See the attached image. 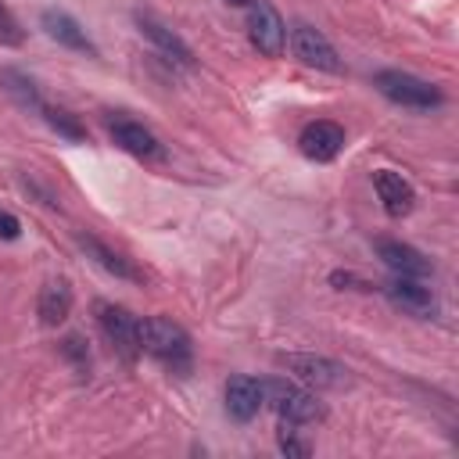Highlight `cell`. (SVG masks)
<instances>
[{
	"label": "cell",
	"mask_w": 459,
	"mask_h": 459,
	"mask_svg": "<svg viewBox=\"0 0 459 459\" xmlns=\"http://www.w3.org/2000/svg\"><path fill=\"white\" fill-rule=\"evenodd\" d=\"M39 115H43V122H47L57 136H65V140H72V143H82V140H86V126H82L72 111L54 108V104H43V108H39Z\"/></svg>",
	"instance_id": "cell-19"
},
{
	"label": "cell",
	"mask_w": 459,
	"mask_h": 459,
	"mask_svg": "<svg viewBox=\"0 0 459 459\" xmlns=\"http://www.w3.org/2000/svg\"><path fill=\"white\" fill-rule=\"evenodd\" d=\"M25 43V29L14 18V11L0 0V47H22Z\"/></svg>",
	"instance_id": "cell-20"
},
{
	"label": "cell",
	"mask_w": 459,
	"mask_h": 459,
	"mask_svg": "<svg viewBox=\"0 0 459 459\" xmlns=\"http://www.w3.org/2000/svg\"><path fill=\"white\" fill-rule=\"evenodd\" d=\"M373 86H377L380 97H387V100L398 104V108L434 111V108L445 104V93H441L434 82H427V79H420V75H412V72H402V68H380V72L373 75Z\"/></svg>",
	"instance_id": "cell-2"
},
{
	"label": "cell",
	"mask_w": 459,
	"mask_h": 459,
	"mask_svg": "<svg viewBox=\"0 0 459 459\" xmlns=\"http://www.w3.org/2000/svg\"><path fill=\"white\" fill-rule=\"evenodd\" d=\"M290 50L308 68H319V72H330V75H341L344 72V61L337 54V47L316 25H308V22L290 25Z\"/></svg>",
	"instance_id": "cell-6"
},
{
	"label": "cell",
	"mask_w": 459,
	"mask_h": 459,
	"mask_svg": "<svg viewBox=\"0 0 459 459\" xmlns=\"http://www.w3.org/2000/svg\"><path fill=\"white\" fill-rule=\"evenodd\" d=\"M140 348L158 359L161 366H169L172 373H190L194 366V344H190V333L172 323L169 316H147L140 319Z\"/></svg>",
	"instance_id": "cell-1"
},
{
	"label": "cell",
	"mask_w": 459,
	"mask_h": 459,
	"mask_svg": "<svg viewBox=\"0 0 459 459\" xmlns=\"http://www.w3.org/2000/svg\"><path fill=\"white\" fill-rule=\"evenodd\" d=\"M79 247H82V251H86V258H90V262H97L104 273H111V276H118V280L143 283V269H140L133 258H126L122 251H115L111 244H104L100 237H93V233H79Z\"/></svg>",
	"instance_id": "cell-13"
},
{
	"label": "cell",
	"mask_w": 459,
	"mask_h": 459,
	"mask_svg": "<svg viewBox=\"0 0 459 459\" xmlns=\"http://www.w3.org/2000/svg\"><path fill=\"white\" fill-rule=\"evenodd\" d=\"M111 140L133 158H161L165 154L161 140L143 122H133V118H111Z\"/></svg>",
	"instance_id": "cell-15"
},
{
	"label": "cell",
	"mask_w": 459,
	"mask_h": 459,
	"mask_svg": "<svg viewBox=\"0 0 459 459\" xmlns=\"http://www.w3.org/2000/svg\"><path fill=\"white\" fill-rule=\"evenodd\" d=\"M93 316H97V326H100L104 341L115 348V355L122 362H136L140 351H143L140 348V319L129 308L115 305V301H93Z\"/></svg>",
	"instance_id": "cell-4"
},
{
	"label": "cell",
	"mask_w": 459,
	"mask_h": 459,
	"mask_svg": "<svg viewBox=\"0 0 459 459\" xmlns=\"http://www.w3.org/2000/svg\"><path fill=\"white\" fill-rule=\"evenodd\" d=\"M61 355H65L75 369H90V348H86V341H82L79 333H68V337L61 341Z\"/></svg>",
	"instance_id": "cell-21"
},
{
	"label": "cell",
	"mask_w": 459,
	"mask_h": 459,
	"mask_svg": "<svg viewBox=\"0 0 459 459\" xmlns=\"http://www.w3.org/2000/svg\"><path fill=\"white\" fill-rule=\"evenodd\" d=\"M262 398H265V405L283 420V423H316V420H323V402L308 391V387H301V384H294V380H283V377H273V380H262Z\"/></svg>",
	"instance_id": "cell-3"
},
{
	"label": "cell",
	"mask_w": 459,
	"mask_h": 459,
	"mask_svg": "<svg viewBox=\"0 0 459 459\" xmlns=\"http://www.w3.org/2000/svg\"><path fill=\"white\" fill-rule=\"evenodd\" d=\"M373 247H377V258H380L394 276H416V280H423V276H430V273H434L430 258H427L420 247H412V244H402V240H387V237H380Z\"/></svg>",
	"instance_id": "cell-10"
},
{
	"label": "cell",
	"mask_w": 459,
	"mask_h": 459,
	"mask_svg": "<svg viewBox=\"0 0 459 459\" xmlns=\"http://www.w3.org/2000/svg\"><path fill=\"white\" fill-rule=\"evenodd\" d=\"M280 452L290 455V459H305V455L312 452V445L301 441V437L290 430V423H283V427H280Z\"/></svg>",
	"instance_id": "cell-22"
},
{
	"label": "cell",
	"mask_w": 459,
	"mask_h": 459,
	"mask_svg": "<svg viewBox=\"0 0 459 459\" xmlns=\"http://www.w3.org/2000/svg\"><path fill=\"white\" fill-rule=\"evenodd\" d=\"M373 186H377V197H380V204H384V212H387L391 219H402V215L412 212L416 190H412V183H409L402 172H394V169H377V172H373Z\"/></svg>",
	"instance_id": "cell-12"
},
{
	"label": "cell",
	"mask_w": 459,
	"mask_h": 459,
	"mask_svg": "<svg viewBox=\"0 0 459 459\" xmlns=\"http://www.w3.org/2000/svg\"><path fill=\"white\" fill-rule=\"evenodd\" d=\"M18 237H22L18 215H11L7 208H0V240H18Z\"/></svg>",
	"instance_id": "cell-23"
},
{
	"label": "cell",
	"mask_w": 459,
	"mask_h": 459,
	"mask_svg": "<svg viewBox=\"0 0 459 459\" xmlns=\"http://www.w3.org/2000/svg\"><path fill=\"white\" fill-rule=\"evenodd\" d=\"M230 7H244V4H251V0H226Z\"/></svg>",
	"instance_id": "cell-24"
},
{
	"label": "cell",
	"mask_w": 459,
	"mask_h": 459,
	"mask_svg": "<svg viewBox=\"0 0 459 459\" xmlns=\"http://www.w3.org/2000/svg\"><path fill=\"white\" fill-rule=\"evenodd\" d=\"M136 25H140V32L169 57V61H176V65H183V68H194L197 61H194V50L186 47V39L179 36V32H172L169 25H161L158 18H151V14H136Z\"/></svg>",
	"instance_id": "cell-16"
},
{
	"label": "cell",
	"mask_w": 459,
	"mask_h": 459,
	"mask_svg": "<svg viewBox=\"0 0 459 459\" xmlns=\"http://www.w3.org/2000/svg\"><path fill=\"white\" fill-rule=\"evenodd\" d=\"M0 86L7 90V97L18 104V108H25V111H39L47 100H43V93H39V86H36V79H29L25 72H18V68H0Z\"/></svg>",
	"instance_id": "cell-18"
},
{
	"label": "cell",
	"mask_w": 459,
	"mask_h": 459,
	"mask_svg": "<svg viewBox=\"0 0 459 459\" xmlns=\"http://www.w3.org/2000/svg\"><path fill=\"white\" fill-rule=\"evenodd\" d=\"M380 290H384V298H387L391 305H398L402 312H409V316H416V319H430V316L437 312V298H434L430 287H423L416 276H394V280L380 283Z\"/></svg>",
	"instance_id": "cell-8"
},
{
	"label": "cell",
	"mask_w": 459,
	"mask_h": 459,
	"mask_svg": "<svg viewBox=\"0 0 459 459\" xmlns=\"http://www.w3.org/2000/svg\"><path fill=\"white\" fill-rule=\"evenodd\" d=\"M344 147V129L337 122H308L301 133H298V151L308 158V161H333Z\"/></svg>",
	"instance_id": "cell-9"
},
{
	"label": "cell",
	"mask_w": 459,
	"mask_h": 459,
	"mask_svg": "<svg viewBox=\"0 0 459 459\" xmlns=\"http://www.w3.org/2000/svg\"><path fill=\"white\" fill-rule=\"evenodd\" d=\"M262 405H265V398H262V380L244 377V373L226 380V412H230V420L251 423Z\"/></svg>",
	"instance_id": "cell-14"
},
{
	"label": "cell",
	"mask_w": 459,
	"mask_h": 459,
	"mask_svg": "<svg viewBox=\"0 0 459 459\" xmlns=\"http://www.w3.org/2000/svg\"><path fill=\"white\" fill-rule=\"evenodd\" d=\"M39 25H43V32H47L54 43H61V47H68V50H79V54L97 57V43L86 36V29H82L68 11H61V7H47V11L39 14Z\"/></svg>",
	"instance_id": "cell-11"
},
{
	"label": "cell",
	"mask_w": 459,
	"mask_h": 459,
	"mask_svg": "<svg viewBox=\"0 0 459 459\" xmlns=\"http://www.w3.org/2000/svg\"><path fill=\"white\" fill-rule=\"evenodd\" d=\"M72 312V287L68 280H47L36 298V316L43 326H61Z\"/></svg>",
	"instance_id": "cell-17"
},
{
	"label": "cell",
	"mask_w": 459,
	"mask_h": 459,
	"mask_svg": "<svg viewBox=\"0 0 459 459\" xmlns=\"http://www.w3.org/2000/svg\"><path fill=\"white\" fill-rule=\"evenodd\" d=\"M247 39L262 57H280L283 43H287V25L280 18V11L269 0H251L247 11Z\"/></svg>",
	"instance_id": "cell-7"
},
{
	"label": "cell",
	"mask_w": 459,
	"mask_h": 459,
	"mask_svg": "<svg viewBox=\"0 0 459 459\" xmlns=\"http://www.w3.org/2000/svg\"><path fill=\"white\" fill-rule=\"evenodd\" d=\"M280 366H287L290 377H298L301 384L308 387H344L348 384V369L326 355H316V351H280L276 355Z\"/></svg>",
	"instance_id": "cell-5"
}]
</instances>
